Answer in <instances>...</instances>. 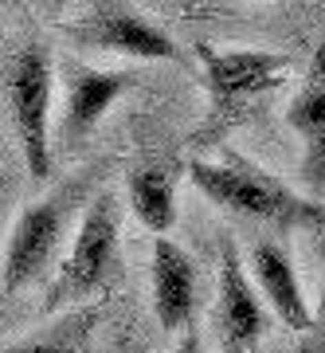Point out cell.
I'll use <instances>...</instances> for the list:
<instances>
[{
	"label": "cell",
	"mask_w": 325,
	"mask_h": 353,
	"mask_svg": "<svg viewBox=\"0 0 325 353\" xmlns=\"http://www.w3.org/2000/svg\"><path fill=\"white\" fill-rule=\"evenodd\" d=\"M286 126L302 138V189L310 201H325V48L286 106Z\"/></svg>",
	"instance_id": "cell-9"
},
{
	"label": "cell",
	"mask_w": 325,
	"mask_h": 353,
	"mask_svg": "<svg viewBox=\"0 0 325 353\" xmlns=\"http://www.w3.org/2000/svg\"><path fill=\"white\" fill-rule=\"evenodd\" d=\"M251 279L263 294V303L275 310V318L294 334H310L313 330V310L302 294L298 271H294V259L282 243L275 240H259L251 248Z\"/></svg>",
	"instance_id": "cell-11"
},
{
	"label": "cell",
	"mask_w": 325,
	"mask_h": 353,
	"mask_svg": "<svg viewBox=\"0 0 325 353\" xmlns=\"http://www.w3.org/2000/svg\"><path fill=\"white\" fill-rule=\"evenodd\" d=\"M302 353H325V243H322V294H317V310H313L310 350H302Z\"/></svg>",
	"instance_id": "cell-14"
},
{
	"label": "cell",
	"mask_w": 325,
	"mask_h": 353,
	"mask_svg": "<svg viewBox=\"0 0 325 353\" xmlns=\"http://www.w3.org/2000/svg\"><path fill=\"white\" fill-rule=\"evenodd\" d=\"M51 94H55V59L36 39L4 55V102L8 122L16 130L20 153H24L28 176L48 181L55 169L51 153Z\"/></svg>",
	"instance_id": "cell-5"
},
{
	"label": "cell",
	"mask_w": 325,
	"mask_h": 353,
	"mask_svg": "<svg viewBox=\"0 0 325 353\" xmlns=\"http://www.w3.org/2000/svg\"><path fill=\"white\" fill-rule=\"evenodd\" d=\"M176 353H200V330L192 326L180 334V345H176Z\"/></svg>",
	"instance_id": "cell-15"
},
{
	"label": "cell",
	"mask_w": 325,
	"mask_h": 353,
	"mask_svg": "<svg viewBox=\"0 0 325 353\" xmlns=\"http://www.w3.org/2000/svg\"><path fill=\"white\" fill-rule=\"evenodd\" d=\"M192 185L227 216L271 224L278 232L313 228L325 232V204L310 201L306 192H294L282 185L271 169L247 161V157H227V161H188Z\"/></svg>",
	"instance_id": "cell-1"
},
{
	"label": "cell",
	"mask_w": 325,
	"mask_h": 353,
	"mask_svg": "<svg viewBox=\"0 0 325 353\" xmlns=\"http://www.w3.org/2000/svg\"><path fill=\"white\" fill-rule=\"evenodd\" d=\"M102 189V165H90L83 173L67 176L63 185L39 196L36 204H28L20 220L8 228L4 240V299H16L24 287L39 283L51 271V263L59 259L67 224L78 216V208L87 212V204L94 201L90 192Z\"/></svg>",
	"instance_id": "cell-2"
},
{
	"label": "cell",
	"mask_w": 325,
	"mask_h": 353,
	"mask_svg": "<svg viewBox=\"0 0 325 353\" xmlns=\"http://www.w3.org/2000/svg\"><path fill=\"white\" fill-rule=\"evenodd\" d=\"M63 32L78 48L118 51L129 59H169L176 67H192V55L165 28H157L145 12L129 8L122 0H94L78 12V20L63 24Z\"/></svg>",
	"instance_id": "cell-6"
},
{
	"label": "cell",
	"mask_w": 325,
	"mask_h": 353,
	"mask_svg": "<svg viewBox=\"0 0 325 353\" xmlns=\"http://www.w3.org/2000/svg\"><path fill=\"white\" fill-rule=\"evenodd\" d=\"M122 283V201L114 189H98L78 220L71 252L55 267L48 287V310L83 306Z\"/></svg>",
	"instance_id": "cell-3"
},
{
	"label": "cell",
	"mask_w": 325,
	"mask_h": 353,
	"mask_svg": "<svg viewBox=\"0 0 325 353\" xmlns=\"http://www.w3.org/2000/svg\"><path fill=\"white\" fill-rule=\"evenodd\" d=\"M153 314L165 334H185L196 326V263L169 236L153 240Z\"/></svg>",
	"instance_id": "cell-10"
},
{
	"label": "cell",
	"mask_w": 325,
	"mask_h": 353,
	"mask_svg": "<svg viewBox=\"0 0 325 353\" xmlns=\"http://www.w3.org/2000/svg\"><path fill=\"white\" fill-rule=\"evenodd\" d=\"M138 87V71H98L87 63H63V114H59V145L75 150L98 130L110 106L125 90Z\"/></svg>",
	"instance_id": "cell-8"
},
{
	"label": "cell",
	"mask_w": 325,
	"mask_h": 353,
	"mask_svg": "<svg viewBox=\"0 0 325 353\" xmlns=\"http://www.w3.org/2000/svg\"><path fill=\"white\" fill-rule=\"evenodd\" d=\"M125 192H129L134 216L153 232V240L173 232V224H176V185H173V173H169L165 165L134 169Z\"/></svg>",
	"instance_id": "cell-12"
},
{
	"label": "cell",
	"mask_w": 325,
	"mask_h": 353,
	"mask_svg": "<svg viewBox=\"0 0 325 353\" xmlns=\"http://www.w3.org/2000/svg\"><path fill=\"white\" fill-rule=\"evenodd\" d=\"M216 330L224 341V353H259L271 314L263 306V294L255 279L243 271L235 252V240L220 243V294H216Z\"/></svg>",
	"instance_id": "cell-7"
},
{
	"label": "cell",
	"mask_w": 325,
	"mask_h": 353,
	"mask_svg": "<svg viewBox=\"0 0 325 353\" xmlns=\"http://www.w3.org/2000/svg\"><path fill=\"white\" fill-rule=\"evenodd\" d=\"M196 55H200V83L208 90V126L200 130L204 141L224 138L231 126H239L255 110V102L282 83V71L290 67V55L259 48L216 51L200 43Z\"/></svg>",
	"instance_id": "cell-4"
},
{
	"label": "cell",
	"mask_w": 325,
	"mask_h": 353,
	"mask_svg": "<svg viewBox=\"0 0 325 353\" xmlns=\"http://www.w3.org/2000/svg\"><path fill=\"white\" fill-rule=\"evenodd\" d=\"M94 322H98V310H94V306L71 310V314H63L51 330H39L36 338L12 345L8 353H75L78 345H83V338L94 330Z\"/></svg>",
	"instance_id": "cell-13"
}]
</instances>
